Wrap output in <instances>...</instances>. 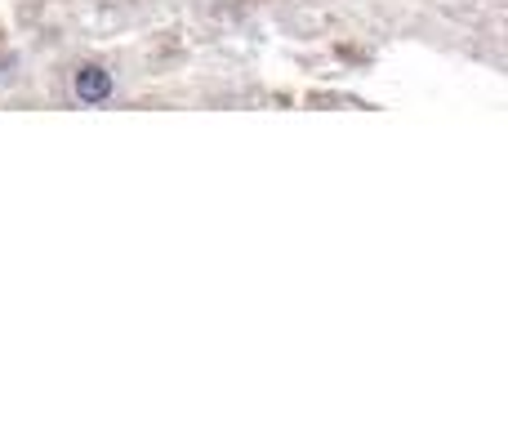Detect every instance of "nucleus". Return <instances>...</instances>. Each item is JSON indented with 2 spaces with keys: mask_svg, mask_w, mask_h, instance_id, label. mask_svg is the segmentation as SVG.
Returning <instances> with one entry per match:
<instances>
[{
  "mask_svg": "<svg viewBox=\"0 0 508 445\" xmlns=\"http://www.w3.org/2000/svg\"><path fill=\"white\" fill-rule=\"evenodd\" d=\"M72 90H76V99H81V103L99 108V103H108V99H112V90H117V85H112V72H108V67L85 63V67H76Z\"/></svg>",
  "mask_w": 508,
  "mask_h": 445,
  "instance_id": "nucleus-1",
  "label": "nucleus"
}]
</instances>
